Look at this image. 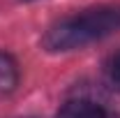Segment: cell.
Wrapping results in <instances>:
<instances>
[{
  "label": "cell",
  "instance_id": "1",
  "mask_svg": "<svg viewBox=\"0 0 120 118\" xmlns=\"http://www.w3.org/2000/svg\"><path fill=\"white\" fill-rule=\"evenodd\" d=\"M120 30V5H97L46 30L42 44L49 51H72Z\"/></svg>",
  "mask_w": 120,
  "mask_h": 118
},
{
  "label": "cell",
  "instance_id": "2",
  "mask_svg": "<svg viewBox=\"0 0 120 118\" xmlns=\"http://www.w3.org/2000/svg\"><path fill=\"white\" fill-rule=\"evenodd\" d=\"M56 118H106V111L90 100H72L58 111Z\"/></svg>",
  "mask_w": 120,
  "mask_h": 118
},
{
  "label": "cell",
  "instance_id": "3",
  "mask_svg": "<svg viewBox=\"0 0 120 118\" xmlns=\"http://www.w3.org/2000/svg\"><path fill=\"white\" fill-rule=\"evenodd\" d=\"M16 83H19V65H16V60L9 53L0 51V97L9 95L16 88Z\"/></svg>",
  "mask_w": 120,
  "mask_h": 118
},
{
  "label": "cell",
  "instance_id": "4",
  "mask_svg": "<svg viewBox=\"0 0 120 118\" xmlns=\"http://www.w3.org/2000/svg\"><path fill=\"white\" fill-rule=\"evenodd\" d=\"M109 76H111L113 86H116V88H120V51L111 58V65H109Z\"/></svg>",
  "mask_w": 120,
  "mask_h": 118
}]
</instances>
